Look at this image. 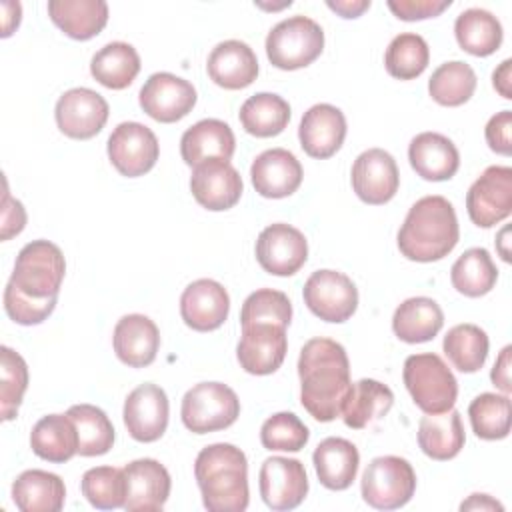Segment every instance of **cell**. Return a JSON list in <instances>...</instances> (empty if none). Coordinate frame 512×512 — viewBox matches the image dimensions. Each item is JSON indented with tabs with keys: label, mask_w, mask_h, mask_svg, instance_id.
Here are the masks:
<instances>
[{
	"label": "cell",
	"mask_w": 512,
	"mask_h": 512,
	"mask_svg": "<svg viewBox=\"0 0 512 512\" xmlns=\"http://www.w3.org/2000/svg\"><path fill=\"white\" fill-rule=\"evenodd\" d=\"M32 452L48 462L64 464L78 454V432L68 414H46L30 432Z\"/></svg>",
	"instance_id": "cell-33"
},
{
	"label": "cell",
	"mask_w": 512,
	"mask_h": 512,
	"mask_svg": "<svg viewBox=\"0 0 512 512\" xmlns=\"http://www.w3.org/2000/svg\"><path fill=\"white\" fill-rule=\"evenodd\" d=\"M140 56L128 42H110L90 60V74L110 90L128 88L140 72Z\"/></svg>",
	"instance_id": "cell-36"
},
{
	"label": "cell",
	"mask_w": 512,
	"mask_h": 512,
	"mask_svg": "<svg viewBox=\"0 0 512 512\" xmlns=\"http://www.w3.org/2000/svg\"><path fill=\"white\" fill-rule=\"evenodd\" d=\"M476 72L470 64L462 60H450L440 64L430 80H428V92L434 102L440 106H462L468 102L476 90Z\"/></svg>",
	"instance_id": "cell-41"
},
{
	"label": "cell",
	"mask_w": 512,
	"mask_h": 512,
	"mask_svg": "<svg viewBox=\"0 0 512 512\" xmlns=\"http://www.w3.org/2000/svg\"><path fill=\"white\" fill-rule=\"evenodd\" d=\"M114 352L130 368H144L156 360L160 332L154 320L144 314H126L114 326Z\"/></svg>",
	"instance_id": "cell-24"
},
{
	"label": "cell",
	"mask_w": 512,
	"mask_h": 512,
	"mask_svg": "<svg viewBox=\"0 0 512 512\" xmlns=\"http://www.w3.org/2000/svg\"><path fill=\"white\" fill-rule=\"evenodd\" d=\"M208 76L226 90L250 86L258 76V58L242 40H224L212 48L206 62Z\"/></svg>",
	"instance_id": "cell-25"
},
{
	"label": "cell",
	"mask_w": 512,
	"mask_h": 512,
	"mask_svg": "<svg viewBox=\"0 0 512 512\" xmlns=\"http://www.w3.org/2000/svg\"><path fill=\"white\" fill-rule=\"evenodd\" d=\"M66 272L62 250L50 240H32L16 256L10 284L34 300L58 298Z\"/></svg>",
	"instance_id": "cell-5"
},
{
	"label": "cell",
	"mask_w": 512,
	"mask_h": 512,
	"mask_svg": "<svg viewBox=\"0 0 512 512\" xmlns=\"http://www.w3.org/2000/svg\"><path fill=\"white\" fill-rule=\"evenodd\" d=\"M304 304L324 322H346L358 308L356 284L338 270H316L308 276L304 290Z\"/></svg>",
	"instance_id": "cell-9"
},
{
	"label": "cell",
	"mask_w": 512,
	"mask_h": 512,
	"mask_svg": "<svg viewBox=\"0 0 512 512\" xmlns=\"http://www.w3.org/2000/svg\"><path fill=\"white\" fill-rule=\"evenodd\" d=\"M84 498L98 510L124 508L126 480L124 470L114 466H96L84 472L80 482Z\"/></svg>",
	"instance_id": "cell-44"
},
{
	"label": "cell",
	"mask_w": 512,
	"mask_h": 512,
	"mask_svg": "<svg viewBox=\"0 0 512 512\" xmlns=\"http://www.w3.org/2000/svg\"><path fill=\"white\" fill-rule=\"evenodd\" d=\"M170 404L156 384H140L124 400V426L138 442H156L168 428Z\"/></svg>",
	"instance_id": "cell-17"
},
{
	"label": "cell",
	"mask_w": 512,
	"mask_h": 512,
	"mask_svg": "<svg viewBox=\"0 0 512 512\" xmlns=\"http://www.w3.org/2000/svg\"><path fill=\"white\" fill-rule=\"evenodd\" d=\"M242 190V178L228 160L212 158L192 170L190 192L206 210L222 212L232 208L240 200Z\"/></svg>",
	"instance_id": "cell-18"
},
{
	"label": "cell",
	"mask_w": 512,
	"mask_h": 512,
	"mask_svg": "<svg viewBox=\"0 0 512 512\" xmlns=\"http://www.w3.org/2000/svg\"><path fill=\"white\" fill-rule=\"evenodd\" d=\"M196 88L192 82L170 74L156 72L140 88V108L156 122L172 124L192 112L196 104Z\"/></svg>",
	"instance_id": "cell-12"
},
{
	"label": "cell",
	"mask_w": 512,
	"mask_h": 512,
	"mask_svg": "<svg viewBox=\"0 0 512 512\" xmlns=\"http://www.w3.org/2000/svg\"><path fill=\"white\" fill-rule=\"evenodd\" d=\"M430 60V48L420 34L404 32L392 38L384 54L386 72L398 80L418 78Z\"/></svg>",
	"instance_id": "cell-42"
},
{
	"label": "cell",
	"mask_w": 512,
	"mask_h": 512,
	"mask_svg": "<svg viewBox=\"0 0 512 512\" xmlns=\"http://www.w3.org/2000/svg\"><path fill=\"white\" fill-rule=\"evenodd\" d=\"M450 280L460 294L468 298H480L496 286L498 268L486 248H468L452 264Z\"/></svg>",
	"instance_id": "cell-38"
},
{
	"label": "cell",
	"mask_w": 512,
	"mask_h": 512,
	"mask_svg": "<svg viewBox=\"0 0 512 512\" xmlns=\"http://www.w3.org/2000/svg\"><path fill=\"white\" fill-rule=\"evenodd\" d=\"M0 366V414L2 420H12L28 388V366L26 360L8 346L0 348Z\"/></svg>",
	"instance_id": "cell-46"
},
{
	"label": "cell",
	"mask_w": 512,
	"mask_h": 512,
	"mask_svg": "<svg viewBox=\"0 0 512 512\" xmlns=\"http://www.w3.org/2000/svg\"><path fill=\"white\" fill-rule=\"evenodd\" d=\"M484 136H486V142L492 152L510 156V152H512V112L510 110L496 112L488 120Z\"/></svg>",
	"instance_id": "cell-50"
},
{
	"label": "cell",
	"mask_w": 512,
	"mask_h": 512,
	"mask_svg": "<svg viewBox=\"0 0 512 512\" xmlns=\"http://www.w3.org/2000/svg\"><path fill=\"white\" fill-rule=\"evenodd\" d=\"M242 128L256 138H270L284 132L290 122V104L272 92H258L240 106Z\"/></svg>",
	"instance_id": "cell-37"
},
{
	"label": "cell",
	"mask_w": 512,
	"mask_h": 512,
	"mask_svg": "<svg viewBox=\"0 0 512 512\" xmlns=\"http://www.w3.org/2000/svg\"><path fill=\"white\" fill-rule=\"evenodd\" d=\"M202 504L210 512H242L248 508V460L228 442L202 448L194 462Z\"/></svg>",
	"instance_id": "cell-2"
},
{
	"label": "cell",
	"mask_w": 512,
	"mask_h": 512,
	"mask_svg": "<svg viewBox=\"0 0 512 512\" xmlns=\"http://www.w3.org/2000/svg\"><path fill=\"white\" fill-rule=\"evenodd\" d=\"M256 260L268 274L292 276L308 260V242L304 234L290 224H270L258 234Z\"/></svg>",
	"instance_id": "cell-15"
},
{
	"label": "cell",
	"mask_w": 512,
	"mask_h": 512,
	"mask_svg": "<svg viewBox=\"0 0 512 512\" xmlns=\"http://www.w3.org/2000/svg\"><path fill=\"white\" fill-rule=\"evenodd\" d=\"M50 20L74 40L98 36L108 22V4L104 0H50Z\"/></svg>",
	"instance_id": "cell-31"
},
{
	"label": "cell",
	"mask_w": 512,
	"mask_h": 512,
	"mask_svg": "<svg viewBox=\"0 0 512 512\" xmlns=\"http://www.w3.org/2000/svg\"><path fill=\"white\" fill-rule=\"evenodd\" d=\"M158 156L156 134L140 122H122L108 138V158L122 176L136 178L150 172Z\"/></svg>",
	"instance_id": "cell-11"
},
{
	"label": "cell",
	"mask_w": 512,
	"mask_h": 512,
	"mask_svg": "<svg viewBox=\"0 0 512 512\" xmlns=\"http://www.w3.org/2000/svg\"><path fill=\"white\" fill-rule=\"evenodd\" d=\"M350 180L356 196L372 206L390 202L400 186L396 160L382 148L364 150L352 164Z\"/></svg>",
	"instance_id": "cell-16"
},
{
	"label": "cell",
	"mask_w": 512,
	"mask_h": 512,
	"mask_svg": "<svg viewBox=\"0 0 512 512\" xmlns=\"http://www.w3.org/2000/svg\"><path fill=\"white\" fill-rule=\"evenodd\" d=\"M236 150L232 128L218 118H204L192 124L180 138V154L188 166H198L206 160H230Z\"/></svg>",
	"instance_id": "cell-27"
},
{
	"label": "cell",
	"mask_w": 512,
	"mask_h": 512,
	"mask_svg": "<svg viewBox=\"0 0 512 512\" xmlns=\"http://www.w3.org/2000/svg\"><path fill=\"white\" fill-rule=\"evenodd\" d=\"M460 238L452 202L444 196L416 200L398 230V250L414 262H436L448 256Z\"/></svg>",
	"instance_id": "cell-3"
},
{
	"label": "cell",
	"mask_w": 512,
	"mask_h": 512,
	"mask_svg": "<svg viewBox=\"0 0 512 512\" xmlns=\"http://www.w3.org/2000/svg\"><path fill=\"white\" fill-rule=\"evenodd\" d=\"M110 114L108 102L102 94L90 88L66 90L54 108L56 124L60 132L74 140L94 138L106 124Z\"/></svg>",
	"instance_id": "cell-13"
},
{
	"label": "cell",
	"mask_w": 512,
	"mask_h": 512,
	"mask_svg": "<svg viewBox=\"0 0 512 512\" xmlns=\"http://www.w3.org/2000/svg\"><path fill=\"white\" fill-rule=\"evenodd\" d=\"M386 4L396 18L414 22L440 16L446 8H450L452 0H388Z\"/></svg>",
	"instance_id": "cell-49"
},
{
	"label": "cell",
	"mask_w": 512,
	"mask_h": 512,
	"mask_svg": "<svg viewBox=\"0 0 512 512\" xmlns=\"http://www.w3.org/2000/svg\"><path fill=\"white\" fill-rule=\"evenodd\" d=\"M126 502L128 512H156L162 510L172 488L168 470L154 458H138L126 464Z\"/></svg>",
	"instance_id": "cell-20"
},
{
	"label": "cell",
	"mask_w": 512,
	"mask_h": 512,
	"mask_svg": "<svg viewBox=\"0 0 512 512\" xmlns=\"http://www.w3.org/2000/svg\"><path fill=\"white\" fill-rule=\"evenodd\" d=\"M326 4L342 18H358L364 10L370 8V0H328Z\"/></svg>",
	"instance_id": "cell-54"
},
{
	"label": "cell",
	"mask_w": 512,
	"mask_h": 512,
	"mask_svg": "<svg viewBox=\"0 0 512 512\" xmlns=\"http://www.w3.org/2000/svg\"><path fill=\"white\" fill-rule=\"evenodd\" d=\"M66 414L76 426L80 456H102L114 446V426L102 408L74 404Z\"/></svg>",
	"instance_id": "cell-40"
},
{
	"label": "cell",
	"mask_w": 512,
	"mask_h": 512,
	"mask_svg": "<svg viewBox=\"0 0 512 512\" xmlns=\"http://www.w3.org/2000/svg\"><path fill=\"white\" fill-rule=\"evenodd\" d=\"M466 434L458 410L426 414L418 422V446L432 460H452L464 448Z\"/></svg>",
	"instance_id": "cell-30"
},
{
	"label": "cell",
	"mask_w": 512,
	"mask_h": 512,
	"mask_svg": "<svg viewBox=\"0 0 512 512\" xmlns=\"http://www.w3.org/2000/svg\"><path fill=\"white\" fill-rule=\"evenodd\" d=\"M302 164L286 148H270L260 152L252 166L250 178L254 190L264 198H286L302 184Z\"/></svg>",
	"instance_id": "cell-22"
},
{
	"label": "cell",
	"mask_w": 512,
	"mask_h": 512,
	"mask_svg": "<svg viewBox=\"0 0 512 512\" xmlns=\"http://www.w3.org/2000/svg\"><path fill=\"white\" fill-rule=\"evenodd\" d=\"M24 226H26V210H24L22 202L12 198L6 190L4 198H2V232H0V238L10 240L12 236L20 234L24 230Z\"/></svg>",
	"instance_id": "cell-51"
},
{
	"label": "cell",
	"mask_w": 512,
	"mask_h": 512,
	"mask_svg": "<svg viewBox=\"0 0 512 512\" xmlns=\"http://www.w3.org/2000/svg\"><path fill=\"white\" fill-rule=\"evenodd\" d=\"M408 160L414 172L430 182L450 180L460 168L456 144L438 132H420L410 140Z\"/></svg>",
	"instance_id": "cell-26"
},
{
	"label": "cell",
	"mask_w": 512,
	"mask_h": 512,
	"mask_svg": "<svg viewBox=\"0 0 512 512\" xmlns=\"http://www.w3.org/2000/svg\"><path fill=\"white\" fill-rule=\"evenodd\" d=\"M402 378L414 404L424 414H440L456 404L458 382L438 354L424 352L408 356Z\"/></svg>",
	"instance_id": "cell-4"
},
{
	"label": "cell",
	"mask_w": 512,
	"mask_h": 512,
	"mask_svg": "<svg viewBox=\"0 0 512 512\" xmlns=\"http://www.w3.org/2000/svg\"><path fill=\"white\" fill-rule=\"evenodd\" d=\"M12 500L22 512H58L64 508V480L46 470H24L12 482Z\"/></svg>",
	"instance_id": "cell-29"
},
{
	"label": "cell",
	"mask_w": 512,
	"mask_h": 512,
	"mask_svg": "<svg viewBox=\"0 0 512 512\" xmlns=\"http://www.w3.org/2000/svg\"><path fill=\"white\" fill-rule=\"evenodd\" d=\"M260 496L272 510H294L308 494L306 468L296 458L270 456L258 474Z\"/></svg>",
	"instance_id": "cell-14"
},
{
	"label": "cell",
	"mask_w": 512,
	"mask_h": 512,
	"mask_svg": "<svg viewBox=\"0 0 512 512\" xmlns=\"http://www.w3.org/2000/svg\"><path fill=\"white\" fill-rule=\"evenodd\" d=\"M230 312V296L226 288L212 280L200 278L188 284L180 296V316L184 324L196 332L220 328Z\"/></svg>",
	"instance_id": "cell-21"
},
{
	"label": "cell",
	"mask_w": 512,
	"mask_h": 512,
	"mask_svg": "<svg viewBox=\"0 0 512 512\" xmlns=\"http://www.w3.org/2000/svg\"><path fill=\"white\" fill-rule=\"evenodd\" d=\"M58 298H48V300H34L26 294H22L16 286L10 282L4 288V310L10 320L22 326H34L44 322L56 308Z\"/></svg>",
	"instance_id": "cell-48"
},
{
	"label": "cell",
	"mask_w": 512,
	"mask_h": 512,
	"mask_svg": "<svg viewBox=\"0 0 512 512\" xmlns=\"http://www.w3.org/2000/svg\"><path fill=\"white\" fill-rule=\"evenodd\" d=\"M300 402L318 422L342 416L352 390L350 362L344 346L332 338L308 340L298 358Z\"/></svg>",
	"instance_id": "cell-1"
},
{
	"label": "cell",
	"mask_w": 512,
	"mask_h": 512,
	"mask_svg": "<svg viewBox=\"0 0 512 512\" xmlns=\"http://www.w3.org/2000/svg\"><path fill=\"white\" fill-rule=\"evenodd\" d=\"M454 34L460 48L472 56L494 54L504 38L500 20L484 8H468L458 14Z\"/></svg>",
	"instance_id": "cell-35"
},
{
	"label": "cell",
	"mask_w": 512,
	"mask_h": 512,
	"mask_svg": "<svg viewBox=\"0 0 512 512\" xmlns=\"http://www.w3.org/2000/svg\"><path fill=\"white\" fill-rule=\"evenodd\" d=\"M510 354H512V346H504L502 352L498 354L496 362H494V368L490 372V378L494 382L496 388H500L504 394H508L512 390V384H510Z\"/></svg>",
	"instance_id": "cell-52"
},
{
	"label": "cell",
	"mask_w": 512,
	"mask_h": 512,
	"mask_svg": "<svg viewBox=\"0 0 512 512\" xmlns=\"http://www.w3.org/2000/svg\"><path fill=\"white\" fill-rule=\"evenodd\" d=\"M488 334L476 324L452 326L442 342L444 354L452 366L464 374L478 372L488 358Z\"/></svg>",
	"instance_id": "cell-39"
},
{
	"label": "cell",
	"mask_w": 512,
	"mask_h": 512,
	"mask_svg": "<svg viewBox=\"0 0 512 512\" xmlns=\"http://www.w3.org/2000/svg\"><path fill=\"white\" fill-rule=\"evenodd\" d=\"M2 38H8L20 24V18H22V6L20 2H10V0H4L2 2Z\"/></svg>",
	"instance_id": "cell-55"
},
{
	"label": "cell",
	"mask_w": 512,
	"mask_h": 512,
	"mask_svg": "<svg viewBox=\"0 0 512 512\" xmlns=\"http://www.w3.org/2000/svg\"><path fill=\"white\" fill-rule=\"evenodd\" d=\"M312 462L316 468V476L324 488L346 490L356 480L360 454L350 440L330 436L316 446Z\"/></svg>",
	"instance_id": "cell-28"
},
{
	"label": "cell",
	"mask_w": 512,
	"mask_h": 512,
	"mask_svg": "<svg viewBox=\"0 0 512 512\" xmlns=\"http://www.w3.org/2000/svg\"><path fill=\"white\" fill-rule=\"evenodd\" d=\"M292 320V302L290 298L272 288H260L252 292L240 310L242 328L252 324H274L286 328Z\"/></svg>",
	"instance_id": "cell-45"
},
{
	"label": "cell",
	"mask_w": 512,
	"mask_h": 512,
	"mask_svg": "<svg viewBox=\"0 0 512 512\" xmlns=\"http://www.w3.org/2000/svg\"><path fill=\"white\" fill-rule=\"evenodd\" d=\"M466 210L480 228L506 220L512 212V168L488 166L468 188Z\"/></svg>",
	"instance_id": "cell-10"
},
{
	"label": "cell",
	"mask_w": 512,
	"mask_h": 512,
	"mask_svg": "<svg viewBox=\"0 0 512 512\" xmlns=\"http://www.w3.org/2000/svg\"><path fill=\"white\" fill-rule=\"evenodd\" d=\"M472 430L482 440H502L510 434V398L508 394L482 392L470 406Z\"/></svg>",
	"instance_id": "cell-43"
},
{
	"label": "cell",
	"mask_w": 512,
	"mask_h": 512,
	"mask_svg": "<svg viewBox=\"0 0 512 512\" xmlns=\"http://www.w3.org/2000/svg\"><path fill=\"white\" fill-rule=\"evenodd\" d=\"M394 404L392 390L372 378H362L352 384L348 400L342 410V420L348 428L362 430L372 422L384 418Z\"/></svg>",
	"instance_id": "cell-34"
},
{
	"label": "cell",
	"mask_w": 512,
	"mask_h": 512,
	"mask_svg": "<svg viewBox=\"0 0 512 512\" xmlns=\"http://www.w3.org/2000/svg\"><path fill=\"white\" fill-rule=\"evenodd\" d=\"M180 416L182 424L194 434L224 430L240 416V400L222 382H200L184 394Z\"/></svg>",
	"instance_id": "cell-7"
},
{
	"label": "cell",
	"mask_w": 512,
	"mask_h": 512,
	"mask_svg": "<svg viewBox=\"0 0 512 512\" xmlns=\"http://www.w3.org/2000/svg\"><path fill=\"white\" fill-rule=\"evenodd\" d=\"M286 350V328L274 324H252L242 328V336L236 346V358L248 374L266 376L282 366Z\"/></svg>",
	"instance_id": "cell-19"
},
{
	"label": "cell",
	"mask_w": 512,
	"mask_h": 512,
	"mask_svg": "<svg viewBox=\"0 0 512 512\" xmlns=\"http://www.w3.org/2000/svg\"><path fill=\"white\" fill-rule=\"evenodd\" d=\"M324 50V30L308 16L280 20L266 36V56L280 70L310 66Z\"/></svg>",
	"instance_id": "cell-6"
},
{
	"label": "cell",
	"mask_w": 512,
	"mask_h": 512,
	"mask_svg": "<svg viewBox=\"0 0 512 512\" xmlns=\"http://www.w3.org/2000/svg\"><path fill=\"white\" fill-rule=\"evenodd\" d=\"M346 138V118L332 104H314L300 120L298 140L302 150L312 158L334 156Z\"/></svg>",
	"instance_id": "cell-23"
},
{
	"label": "cell",
	"mask_w": 512,
	"mask_h": 512,
	"mask_svg": "<svg viewBox=\"0 0 512 512\" xmlns=\"http://www.w3.org/2000/svg\"><path fill=\"white\" fill-rule=\"evenodd\" d=\"M510 68H512V60L506 58V60L494 70V74H492V84H494L496 92H498L502 98H506V100L512 98V88H510V84H512V72H510Z\"/></svg>",
	"instance_id": "cell-53"
},
{
	"label": "cell",
	"mask_w": 512,
	"mask_h": 512,
	"mask_svg": "<svg viewBox=\"0 0 512 512\" xmlns=\"http://www.w3.org/2000/svg\"><path fill=\"white\" fill-rule=\"evenodd\" d=\"M506 236H508V228H502L500 236L496 238V244H498V250H500V256L504 262H510V252L506 248Z\"/></svg>",
	"instance_id": "cell-57"
},
{
	"label": "cell",
	"mask_w": 512,
	"mask_h": 512,
	"mask_svg": "<svg viewBox=\"0 0 512 512\" xmlns=\"http://www.w3.org/2000/svg\"><path fill=\"white\" fill-rule=\"evenodd\" d=\"M360 492L364 502L376 510L402 508L416 492V472L406 458L378 456L366 466Z\"/></svg>",
	"instance_id": "cell-8"
},
{
	"label": "cell",
	"mask_w": 512,
	"mask_h": 512,
	"mask_svg": "<svg viewBox=\"0 0 512 512\" xmlns=\"http://www.w3.org/2000/svg\"><path fill=\"white\" fill-rule=\"evenodd\" d=\"M308 438V426L292 412H276L260 428V442L266 450L298 452L306 446Z\"/></svg>",
	"instance_id": "cell-47"
},
{
	"label": "cell",
	"mask_w": 512,
	"mask_h": 512,
	"mask_svg": "<svg viewBox=\"0 0 512 512\" xmlns=\"http://www.w3.org/2000/svg\"><path fill=\"white\" fill-rule=\"evenodd\" d=\"M444 326V312L436 300L428 296H414L404 300L392 316L394 334L408 344H422L432 340Z\"/></svg>",
	"instance_id": "cell-32"
},
{
	"label": "cell",
	"mask_w": 512,
	"mask_h": 512,
	"mask_svg": "<svg viewBox=\"0 0 512 512\" xmlns=\"http://www.w3.org/2000/svg\"><path fill=\"white\" fill-rule=\"evenodd\" d=\"M460 510L462 512L464 510H498V512H502L504 506L488 494H472L468 500H464L460 504Z\"/></svg>",
	"instance_id": "cell-56"
}]
</instances>
